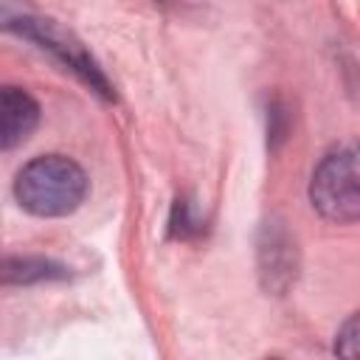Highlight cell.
<instances>
[{
  "instance_id": "cell-6",
  "label": "cell",
  "mask_w": 360,
  "mask_h": 360,
  "mask_svg": "<svg viewBox=\"0 0 360 360\" xmlns=\"http://www.w3.org/2000/svg\"><path fill=\"white\" fill-rule=\"evenodd\" d=\"M65 276H68V267L45 256H8L0 262L3 284H39V281H56Z\"/></svg>"
},
{
  "instance_id": "cell-4",
  "label": "cell",
  "mask_w": 360,
  "mask_h": 360,
  "mask_svg": "<svg viewBox=\"0 0 360 360\" xmlns=\"http://www.w3.org/2000/svg\"><path fill=\"white\" fill-rule=\"evenodd\" d=\"M298 270V250L292 233L284 222L270 219L262 225L259 233V276L270 292H284L295 281Z\"/></svg>"
},
{
  "instance_id": "cell-5",
  "label": "cell",
  "mask_w": 360,
  "mask_h": 360,
  "mask_svg": "<svg viewBox=\"0 0 360 360\" xmlns=\"http://www.w3.org/2000/svg\"><path fill=\"white\" fill-rule=\"evenodd\" d=\"M39 124V104L14 84H0V152L22 146Z\"/></svg>"
},
{
  "instance_id": "cell-2",
  "label": "cell",
  "mask_w": 360,
  "mask_h": 360,
  "mask_svg": "<svg viewBox=\"0 0 360 360\" xmlns=\"http://www.w3.org/2000/svg\"><path fill=\"white\" fill-rule=\"evenodd\" d=\"M90 191L87 172L65 155H39L28 160L14 180L17 202L34 217H68Z\"/></svg>"
},
{
  "instance_id": "cell-3",
  "label": "cell",
  "mask_w": 360,
  "mask_h": 360,
  "mask_svg": "<svg viewBox=\"0 0 360 360\" xmlns=\"http://www.w3.org/2000/svg\"><path fill=\"white\" fill-rule=\"evenodd\" d=\"M360 174L354 146H338L321 158L309 180L312 208L338 225H352L360 214Z\"/></svg>"
},
{
  "instance_id": "cell-1",
  "label": "cell",
  "mask_w": 360,
  "mask_h": 360,
  "mask_svg": "<svg viewBox=\"0 0 360 360\" xmlns=\"http://www.w3.org/2000/svg\"><path fill=\"white\" fill-rule=\"evenodd\" d=\"M0 28L34 42L42 51H48L65 70H70L79 82H84L104 101L115 98L112 82L104 76L101 65L93 59V53L84 48V42L70 28H65L51 17H42V14L20 6L17 0H0Z\"/></svg>"
},
{
  "instance_id": "cell-8",
  "label": "cell",
  "mask_w": 360,
  "mask_h": 360,
  "mask_svg": "<svg viewBox=\"0 0 360 360\" xmlns=\"http://www.w3.org/2000/svg\"><path fill=\"white\" fill-rule=\"evenodd\" d=\"M335 352L343 354V357H354L357 354V315H352L343 323V329L338 335V343H335Z\"/></svg>"
},
{
  "instance_id": "cell-7",
  "label": "cell",
  "mask_w": 360,
  "mask_h": 360,
  "mask_svg": "<svg viewBox=\"0 0 360 360\" xmlns=\"http://www.w3.org/2000/svg\"><path fill=\"white\" fill-rule=\"evenodd\" d=\"M169 233H172L174 239H191V236L202 233V219L194 217L188 200H177V202H174L172 219H169Z\"/></svg>"
}]
</instances>
